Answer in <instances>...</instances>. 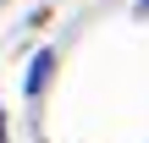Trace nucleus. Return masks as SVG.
<instances>
[{"mask_svg":"<svg viewBox=\"0 0 149 143\" xmlns=\"http://www.w3.org/2000/svg\"><path fill=\"white\" fill-rule=\"evenodd\" d=\"M50 72H55V50H39L33 55V66H28V94H44V83H50Z\"/></svg>","mask_w":149,"mask_h":143,"instance_id":"nucleus-1","label":"nucleus"},{"mask_svg":"<svg viewBox=\"0 0 149 143\" xmlns=\"http://www.w3.org/2000/svg\"><path fill=\"white\" fill-rule=\"evenodd\" d=\"M138 17H149V0H138Z\"/></svg>","mask_w":149,"mask_h":143,"instance_id":"nucleus-2","label":"nucleus"},{"mask_svg":"<svg viewBox=\"0 0 149 143\" xmlns=\"http://www.w3.org/2000/svg\"><path fill=\"white\" fill-rule=\"evenodd\" d=\"M0 143H6V116H0Z\"/></svg>","mask_w":149,"mask_h":143,"instance_id":"nucleus-3","label":"nucleus"}]
</instances>
